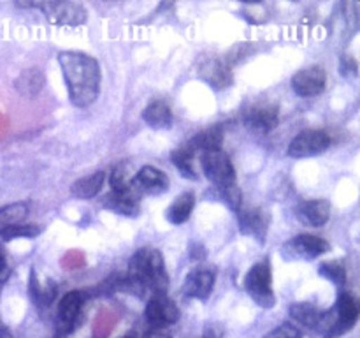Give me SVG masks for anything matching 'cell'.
<instances>
[{
  "label": "cell",
  "instance_id": "cell-1",
  "mask_svg": "<svg viewBox=\"0 0 360 338\" xmlns=\"http://www.w3.org/2000/svg\"><path fill=\"white\" fill-rule=\"evenodd\" d=\"M58 63L69 88L70 102L77 108L94 104L101 92V65L94 56L79 51L58 53Z\"/></svg>",
  "mask_w": 360,
  "mask_h": 338
},
{
  "label": "cell",
  "instance_id": "cell-2",
  "mask_svg": "<svg viewBox=\"0 0 360 338\" xmlns=\"http://www.w3.org/2000/svg\"><path fill=\"white\" fill-rule=\"evenodd\" d=\"M125 287L137 296H153L167 292L169 277L164 256L157 249L144 246L132 256L123 280Z\"/></svg>",
  "mask_w": 360,
  "mask_h": 338
},
{
  "label": "cell",
  "instance_id": "cell-3",
  "mask_svg": "<svg viewBox=\"0 0 360 338\" xmlns=\"http://www.w3.org/2000/svg\"><path fill=\"white\" fill-rule=\"evenodd\" d=\"M245 289L250 298L262 308L269 310L276 305V296L273 291V271L267 259L259 261L245 277Z\"/></svg>",
  "mask_w": 360,
  "mask_h": 338
},
{
  "label": "cell",
  "instance_id": "cell-4",
  "mask_svg": "<svg viewBox=\"0 0 360 338\" xmlns=\"http://www.w3.org/2000/svg\"><path fill=\"white\" fill-rule=\"evenodd\" d=\"M37 9L42 11L48 23L58 27H79L86 21L88 13L81 2L72 0H49V2H37Z\"/></svg>",
  "mask_w": 360,
  "mask_h": 338
},
{
  "label": "cell",
  "instance_id": "cell-5",
  "mask_svg": "<svg viewBox=\"0 0 360 338\" xmlns=\"http://www.w3.org/2000/svg\"><path fill=\"white\" fill-rule=\"evenodd\" d=\"M200 168L204 176L214 185V189L236 183V169L231 157L224 150L206 151L200 155Z\"/></svg>",
  "mask_w": 360,
  "mask_h": 338
},
{
  "label": "cell",
  "instance_id": "cell-6",
  "mask_svg": "<svg viewBox=\"0 0 360 338\" xmlns=\"http://www.w3.org/2000/svg\"><path fill=\"white\" fill-rule=\"evenodd\" d=\"M329 250L330 245L327 239L315 234H299L283 243L281 256L287 261H313Z\"/></svg>",
  "mask_w": 360,
  "mask_h": 338
},
{
  "label": "cell",
  "instance_id": "cell-7",
  "mask_svg": "<svg viewBox=\"0 0 360 338\" xmlns=\"http://www.w3.org/2000/svg\"><path fill=\"white\" fill-rule=\"evenodd\" d=\"M330 146V136L323 130H302L294 139L290 141L287 148V154L294 158L315 157L323 154Z\"/></svg>",
  "mask_w": 360,
  "mask_h": 338
},
{
  "label": "cell",
  "instance_id": "cell-8",
  "mask_svg": "<svg viewBox=\"0 0 360 338\" xmlns=\"http://www.w3.org/2000/svg\"><path fill=\"white\" fill-rule=\"evenodd\" d=\"M334 326L326 338H340L341 334L348 333L359 320V301L350 292H340L338 301L333 308Z\"/></svg>",
  "mask_w": 360,
  "mask_h": 338
},
{
  "label": "cell",
  "instance_id": "cell-9",
  "mask_svg": "<svg viewBox=\"0 0 360 338\" xmlns=\"http://www.w3.org/2000/svg\"><path fill=\"white\" fill-rule=\"evenodd\" d=\"M144 319L151 327H167L179 319V310L165 292L153 294L148 298Z\"/></svg>",
  "mask_w": 360,
  "mask_h": 338
},
{
  "label": "cell",
  "instance_id": "cell-10",
  "mask_svg": "<svg viewBox=\"0 0 360 338\" xmlns=\"http://www.w3.org/2000/svg\"><path fill=\"white\" fill-rule=\"evenodd\" d=\"M84 299H86V294L83 291H69L67 294H63L58 303V310H56V326H58L60 333L67 334L76 330Z\"/></svg>",
  "mask_w": 360,
  "mask_h": 338
},
{
  "label": "cell",
  "instance_id": "cell-11",
  "mask_svg": "<svg viewBox=\"0 0 360 338\" xmlns=\"http://www.w3.org/2000/svg\"><path fill=\"white\" fill-rule=\"evenodd\" d=\"M238 213V222H239V229H241L243 234L246 236H253L259 242H264L267 234V229H269V222L271 217L266 210L257 206H241L236 210Z\"/></svg>",
  "mask_w": 360,
  "mask_h": 338
},
{
  "label": "cell",
  "instance_id": "cell-12",
  "mask_svg": "<svg viewBox=\"0 0 360 338\" xmlns=\"http://www.w3.org/2000/svg\"><path fill=\"white\" fill-rule=\"evenodd\" d=\"M243 120L250 130L266 134L278 125L280 113H278V106H274L273 102H255L246 109Z\"/></svg>",
  "mask_w": 360,
  "mask_h": 338
},
{
  "label": "cell",
  "instance_id": "cell-13",
  "mask_svg": "<svg viewBox=\"0 0 360 338\" xmlns=\"http://www.w3.org/2000/svg\"><path fill=\"white\" fill-rule=\"evenodd\" d=\"M326 83V70L320 65H311L294 74V77H292V90H294L299 97H316V95L323 92Z\"/></svg>",
  "mask_w": 360,
  "mask_h": 338
},
{
  "label": "cell",
  "instance_id": "cell-14",
  "mask_svg": "<svg viewBox=\"0 0 360 338\" xmlns=\"http://www.w3.org/2000/svg\"><path fill=\"white\" fill-rule=\"evenodd\" d=\"M132 185L136 187L141 196L143 194L158 196V194L165 192L169 189V178L164 171H160L155 165H144L132 178Z\"/></svg>",
  "mask_w": 360,
  "mask_h": 338
},
{
  "label": "cell",
  "instance_id": "cell-15",
  "mask_svg": "<svg viewBox=\"0 0 360 338\" xmlns=\"http://www.w3.org/2000/svg\"><path fill=\"white\" fill-rule=\"evenodd\" d=\"M295 217L308 227H322L330 218V203L327 199L304 201L295 208Z\"/></svg>",
  "mask_w": 360,
  "mask_h": 338
},
{
  "label": "cell",
  "instance_id": "cell-16",
  "mask_svg": "<svg viewBox=\"0 0 360 338\" xmlns=\"http://www.w3.org/2000/svg\"><path fill=\"white\" fill-rule=\"evenodd\" d=\"M214 285V275L213 271L206 270V268H197L192 273L186 277L185 285H183V292L188 298L193 299H207Z\"/></svg>",
  "mask_w": 360,
  "mask_h": 338
},
{
  "label": "cell",
  "instance_id": "cell-17",
  "mask_svg": "<svg viewBox=\"0 0 360 338\" xmlns=\"http://www.w3.org/2000/svg\"><path fill=\"white\" fill-rule=\"evenodd\" d=\"M200 77L214 90H224V88L231 87L232 70L224 62V58H210L200 67Z\"/></svg>",
  "mask_w": 360,
  "mask_h": 338
},
{
  "label": "cell",
  "instance_id": "cell-18",
  "mask_svg": "<svg viewBox=\"0 0 360 338\" xmlns=\"http://www.w3.org/2000/svg\"><path fill=\"white\" fill-rule=\"evenodd\" d=\"M221 143H224V130L220 127H210L206 130H200L199 134L185 144L192 154H206V151L221 150Z\"/></svg>",
  "mask_w": 360,
  "mask_h": 338
},
{
  "label": "cell",
  "instance_id": "cell-19",
  "mask_svg": "<svg viewBox=\"0 0 360 338\" xmlns=\"http://www.w3.org/2000/svg\"><path fill=\"white\" fill-rule=\"evenodd\" d=\"M44 83L46 77L44 74H42V70L37 69V67H30V69L23 70V73L16 77L14 88H16V92L21 97L34 99L41 94V90L44 88Z\"/></svg>",
  "mask_w": 360,
  "mask_h": 338
},
{
  "label": "cell",
  "instance_id": "cell-20",
  "mask_svg": "<svg viewBox=\"0 0 360 338\" xmlns=\"http://www.w3.org/2000/svg\"><path fill=\"white\" fill-rule=\"evenodd\" d=\"M139 201H141V194L137 192L136 187H134V190H130V192L109 194V197L105 199V208L115 211V213L134 217V215L139 213Z\"/></svg>",
  "mask_w": 360,
  "mask_h": 338
},
{
  "label": "cell",
  "instance_id": "cell-21",
  "mask_svg": "<svg viewBox=\"0 0 360 338\" xmlns=\"http://www.w3.org/2000/svg\"><path fill=\"white\" fill-rule=\"evenodd\" d=\"M105 182V173L98 171L94 175H88L84 178H79L74 182V185L70 187V192L77 199H91V197L97 196L102 190Z\"/></svg>",
  "mask_w": 360,
  "mask_h": 338
},
{
  "label": "cell",
  "instance_id": "cell-22",
  "mask_svg": "<svg viewBox=\"0 0 360 338\" xmlns=\"http://www.w3.org/2000/svg\"><path fill=\"white\" fill-rule=\"evenodd\" d=\"M143 120L151 129H167L172 123V111L164 101H153L144 108Z\"/></svg>",
  "mask_w": 360,
  "mask_h": 338
},
{
  "label": "cell",
  "instance_id": "cell-23",
  "mask_svg": "<svg viewBox=\"0 0 360 338\" xmlns=\"http://www.w3.org/2000/svg\"><path fill=\"white\" fill-rule=\"evenodd\" d=\"M193 206H195V194L183 192L167 210V220L174 225L185 224L192 215Z\"/></svg>",
  "mask_w": 360,
  "mask_h": 338
},
{
  "label": "cell",
  "instance_id": "cell-24",
  "mask_svg": "<svg viewBox=\"0 0 360 338\" xmlns=\"http://www.w3.org/2000/svg\"><path fill=\"white\" fill-rule=\"evenodd\" d=\"M288 313H290L292 319L297 320L301 326L308 327V330H315L320 320V315H322V312L313 303L306 301L294 303V305L288 306Z\"/></svg>",
  "mask_w": 360,
  "mask_h": 338
},
{
  "label": "cell",
  "instance_id": "cell-25",
  "mask_svg": "<svg viewBox=\"0 0 360 338\" xmlns=\"http://www.w3.org/2000/svg\"><path fill=\"white\" fill-rule=\"evenodd\" d=\"M28 292H30V298L35 305L39 306H49L55 299L56 294V285L51 280L46 282L44 285L39 284L37 277H35V270H30V284H28Z\"/></svg>",
  "mask_w": 360,
  "mask_h": 338
},
{
  "label": "cell",
  "instance_id": "cell-26",
  "mask_svg": "<svg viewBox=\"0 0 360 338\" xmlns=\"http://www.w3.org/2000/svg\"><path fill=\"white\" fill-rule=\"evenodd\" d=\"M28 215L27 203H13L0 208V231L14 224H21Z\"/></svg>",
  "mask_w": 360,
  "mask_h": 338
},
{
  "label": "cell",
  "instance_id": "cell-27",
  "mask_svg": "<svg viewBox=\"0 0 360 338\" xmlns=\"http://www.w3.org/2000/svg\"><path fill=\"white\" fill-rule=\"evenodd\" d=\"M171 162L178 168V171L181 173V176L188 180H195L197 173L195 168H193V154L186 146L178 148L171 154Z\"/></svg>",
  "mask_w": 360,
  "mask_h": 338
},
{
  "label": "cell",
  "instance_id": "cell-28",
  "mask_svg": "<svg viewBox=\"0 0 360 338\" xmlns=\"http://www.w3.org/2000/svg\"><path fill=\"white\" fill-rule=\"evenodd\" d=\"M319 273L322 275V277H326L327 280L334 282L338 287H343V285L347 284V266H345V263L341 259L326 261V263H322L319 266Z\"/></svg>",
  "mask_w": 360,
  "mask_h": 338
},
{
  "label": "cell",
  "instance_id": "cell-29",
  "mask_svg": "<svg viewBox=\"0 0 360 338\" xmlns=\"http://www.w3.org/2000/svg\"><path fill=\"white\" fill-rule=\"evenodd\" d=\"M37 234H41V227L35 224H14L0 231L2 242H13L16 238H35Z\"/></svg>",
  "mask_w": 360,
  "mask_h": 338
},
{
  "label": "cell",
  "instance_id": "cell-30",
  "mask_svg": "<svg viewBox=\"0 0 360 338\" xmlns=\"http://www.w3.org/2000/svg\"><path fill=\"white\" fill-rule=\"evenodd\" d=\"M217 192H218V196H220V199L224 201V203L227 204L232 211H236L243 204L241 190L238 189V185H236V183L234 185H229V187H220V189H217Z\"/></svg>",
  "mask_w": 360,
  "mask_h": 338
},
{
  "label": "cell",
  "instance_id": "cell-31",
  "mask_svg": "<svg viewBox=\"0 0 360 338\" xmlns=\"http://www.w3.org/2000/svg\"><path fill=\"white\" fill-rule=\"evenodd\" d=\"M250 51H252V44H248V42H241V44H236L234 48H231L227 53H225L224 62L227 63L229 67L236 65V63H239L241 60H245L246 56L250 55Z\"/></svg>",
  "mask_w": 360,
  "mask_h": 338
},
{
  "label": "cell",
  "instance_id": "cell-32",
  "mask_svg": "<svg viewBox=\"0 0 360 338\" xmlns=\"http://www.w3.org/2000/svg\"><path fill=\"white\" fill-rule=\"evenodd\" d=\"M243 11H245L243 14H245V18L250 23H262V21H267V18H269L266 4H248V6H243Z\"/></svg>",
  "mask_w": 360,
  "mask_h": 338
},
{
  "label": "cell",
  "instance_id": "cell-33",
  "mask_svg": "<svg viewBox=\"0 0 360 338\" xmlns=\"http://www.w3.org/2000/svg\"><path fill=\"white\" fill-rule=\"evenodd\" d=\"M302 331L301 327H297L292 323H283L281 326H278L276 330L269 331L264 338H301Z\"/></svg>",
  "mask_w": 360,
  "mask_h": 338
},
{
  "label": "cell",
  "instance_id": "cell-34",
  "mask_svg": "<svg viewBox=\"0 0 360 338\" xmlns=\"http://www.w3.org/2000/svg\"><path fill=\"white\" fill-rule=\"evenodd\" d=\"M112 324H115V320L109 319L108 315H101L97 319V323H95L94 326V338H105L109 333H111L112 330Z\"/></svg>",
  "mask_w": 360,
  "mask_h": 338
},
{
  "label": "cell",
  "instance_id": "cell-35",
  "mask_svg": "<svg viewBox=\"0 0 360 338\" xmlns=\"http://www.w3.org/2000/svg\"><path fill=\"white\" fill-rule=\"evenodd\" d=\"M340 73L343 77H357L359 63L352 56H343L340 62Z\"/></svg>",
  "mask_w": 360,
  "mask_h": 338
},
{
  "label": "cell",
  "instance_id": "cell-36",
  "mask_svg": "<svg viewBox=\"0 0 360 338\" xmlns=\"http://www.w3.org/2000/svg\"><path fill=\"white\" fill-rule=\"evenodd\" d=\"M146 338H172L165 327H151L146 333Z\"/></svg>",
  "mask_w": 360,
  "mask_h": 338
},
{
  "label": "cell",
  "instance_id": "cell-37",
  "mask_svg": "<svg viewBox=\"0 0 360 338\" xmlns=\"http://www.w3.org/2000/svg\"><path fill=\"white\" fill-rule=\"evenodd\" d=\"M202 338H221V330L218 326H214V324H211L210 327L204 330Z\"/></svg>",
  "mask_w": 360,
  "mask_h": 338
},
{
  "label": "cell",
  "instance_id": "cell-38",
  "mask_svg": "<svg viewBox=\"0 0 360 338\" xmlns=\"http://www.w3.org/2000/svg\"><path fill=\"white\" fill-rule=\"evenodd\" d=\"M190 257H193V259H202V257H206V249L200 245H193L192 250H190Z\"/></svg>",
  "mask_w": 360,
  "mask_h": 338
},
{
  "label": "cell",
  "instance_id": "cell-39",
  "mask_svg": "<svg viewBox=\"0 0 360 338\" xmlns=\"http://www.w3.org/2000/svg\"><path fill=\"white\" fill-rule=\"evenodd\" d=\"M0 275H7V259L4 254L2 246H0Z\"/></svg>",
  "mask_w": 360,
  "mask_h": 338
},
{
  "label": "cell",
  "instance_id": "cell-40",
  "mask_svg": "<svg viewBox=\"0 0 360 338\" xmlns=\"http://www.w3.org/2000/svg\"><path fill=\"white\" fill-rule=\"evenodd\" d=\"M0 338H14L13 331L6 326V324L0 323Z\"/></svg>",
  "mask_w": 360,
  "mask_h": 338
},
{
  "label": "cell",
  "instance_id": "cell-41",
  "mask_svg": "<svg viewBox=\"0 0 360 338\" xmlns=\"http://www.w3.org/2000/svg\"><path fill=\"white\" fill-rule=\"evenodd\" d=\"M6 278H7V275H0V289H2V285H4V282H6Z\"/></svg>",
  "mask_w": 360,
  "mask_h": 338
},
{
  "label": "cell",
  "instance_id": "cell-42",
  "mask_svg": "<svg viewBox=\"0 0 360 338\" xmlns=\"http://www.w3.org/2000/svg\"><path fill=\"white\" fill-rule=\"evenodd\" d=\"M125 338H132V337H125Z\"/></svg>",
  "mask_w": 360,
  "mask_h": 338
}]
</instances>
